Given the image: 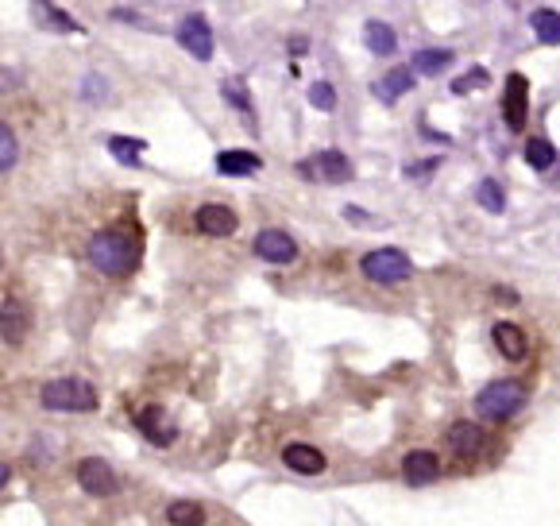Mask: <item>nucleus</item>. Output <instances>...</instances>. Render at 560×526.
Returning <instances> with one entry per match:
<instances>
[{"label":"nucleus","instance_id":"aec40b11","mask_svg":"<svg viewBox=\"0 0 560 526\" xmlns=\"http://www.w3.org/2000/svg\"><path fill=\"white\" fill-rule=\"evenodd\" d=\"M452 51H441V46H429V51H414V58H410V70L414 74H425V78H433V74H445V66L452 63Z\"/></svg>","mask_w":560,"mask_h":526},{"label":"nucleus","instance_id":"f257e3e1","mask_svg":"<svg viewBox=\"0 0 560 526\" xmlns=\"http://www.w3.org/2000/svg\"><path fill=\"white\" fill-rule=\"evenodd\" d=\"M89 263L97 267L101 275L124 279L139 267V244L128 237V232H116V229L97 232V237L89 240Z\"/></svg>","mask_w":560,"mask_h":526},{"label":"nucleus","instance_id":"0eeeda50","mask_svg":"<svg viewBox=\"0 0 560 526\" xmlns=\"http://www.w3.org/2000/svg\"><path fill=\"white\" fill-rule=\"evenodd\" d=\"M251 248L267 263H294L298 260V240L290 237V232H283V229H263L259 237H255Z\"/></svg>","mask_w":560,"mask_h":526},{"label":"nucleus","instance_id":"f3484780","mask_svg":"<svg viewBox=\"0 0 560 526\" xmlns=\"http://www.w3.org/2000/svg\"><path fill=\"white\" fill-rule=\"evenodd\" d=\"M136 426L144 430V434L155 441V446H170V441H174V430L162 426V411H159V406H144V411H136Z\"/></svg>","mask_w":560,"mask_h":526},{"label":"nucleus","instance_id":"2eb2a0df","mask_svg":"<svg viewBox=\"0 0 560 526\" xmlns=\"http://www.w3.org/2000/svg\"><path fill=\"white\" fill-rule=\"evenodd\" d=\"M449 446H452V453H457L460 461H475V453H480V446H483L480 426H475V422H452Z\"/></svg>","mask_w":560,"mask_h":526},{"label":"nucleus","instance_id":"dca6fc26","mask_svg":"<svg viewBox=\"0 0 560 526\" xmlns=\"http://www.w3.org/2000/svg\"><path fill=\"white\" fill-rule=\"evenodd\" d=\"M31 12H35V20L46 23V28L58 31V35H74V31H81V23H78L74 16H66L62 8H54V0H31Z\"/></svg>","mask_w":560,"mask_h":526},{"label":"nucleus","instance_id":"7ed1b4c3","mask_svg":"<svg viewBox=\"0 0 560 526\" xmlns=\"http://www.w3.org/2000/svg\"><path fill=\"white\" fill-rule=\"evenodd\" d=\"M39 403L46 406V411H78V414H89L97 411V388L86 380H51L39 388Z\"/></svg>","mask_w":560,"mask_h":526},{"label":"nucleus","instance_id":"f8f14e48","mask_svg":"<svg viewBox=\"0 0 560 526\" xmlns=\"http://www.w3.org/2000/svg\"><path fill=\"white\" fill-rule=\"evenodd\" d=\"M194 221H197V232H205V237H232L240 225V217L228 205H202L194 213Z\"/></svg>","mask_w":560,"mask_h":526},{"label":"nucleus","instance_id":"39448f33","mask_svg":"<svg viewBox=\"0 0 560 526\" xmlns=\"http://www.w3.org/2000/svg\"><path fill=\"white\" fill-rule=\"evenodd\" d=\"M503 121L510 132H522L530 124V81L526 74H510L503 93Z\"/></svg>","mask_w":560,"mask_h":526},{"label":"nucleus","instance_id":"1a4fd4ad","mask_svg":"<svg viewBox=\"0 0 560 526\" xmlns=\"http://www.w3.org/2000/svg\"><path fill=\"white\" fill-rule=\"evenodd\" d=\"M301 174H313V179H321V182H348L352 179V163H348V155L344 151H336V147H329V151H317L306 167H301Z\"/></svg>","mask_w":560,"mask_h":526},{"label":"nucleus","instance_id":"a211bd4d","mask_svg":"<svg viewBox=\"0 0 560 526\" xmlns=\"http://www.w3.org/2000/svg\"><path fill=\"white\" fill-rule=\"evenodd\" d=\"M263 167V159L255 151H220L217 155V171L220 174H255Z\"/></svg>","mask_w":560,"mask_h":526},{"label":"nucleus","instance_id":"412c9836","mask_svg":"<svg viewBox=\"0 0 560 526\" xmlns=\"http://www.w3.org/2000/svg\"><path fill=\"white\" fill-rule=\"evenodd\" d=\"M167 522L170 526H205V507L194 499H174L167 507Z\"/></svg>","mask_w":560,"mask_h":526},{"label":"nucleus","instance_id":"ddd939ff","mask_svg":"<svg viewBox=\"0 0 560 526\" xmlns=\"http://www.w3.org/2000/svg\"><path fill=\"white\" fill-rule=\"evenodd\" d=\"M491 337H495V348H498V353H503L506 360H515V364L530 356V341H526V333H522L515 321H498L495 330H491Z\"/></svg>","mask_w":560,"mask_h":526},{"label":"nucleus","instance_id":"4468645a","mask_svg":"<svg viewBox=\"0 0 560 526\" xmlns=\"http://www.w3.org/2000/svg\"><path fill=\"white\" fill-rule=\"evenodd\" d=\"M410 89H414V70L410 66H394L375 81V97L387 101V104H394L402 93H410Z\"/></svg>","mask_w":560,"mask_h":526},{"label":"nucleus","instance_id":"9b49d317","mask_svg":"<svg viewBox=\"0 0 560 526\" xmlns=\"http://www.w3.org/2000/svg\"><path fill=\"white\" fill-rule=\"evenodd\" d=\"M283 464L290 472H298V476H317V472H325V453L321 449H313V446H306V441H290V446L283 449Z\"/></svg>","mask_w":560,"mask_h":526},{"label":"nucleus","instance_id":"f03ea898","mask_svg":"<svg viewBox=\"0 0 560 526\" xmlns=\"http://www.w3.org/2000/svg\"><path fill=\"white\" fill-rule=\"evenodd\" d=\"M522 406H526V388L518 380H495L475 395V414L487 418V422H506Z\"/></svg>","mask_w":560,"mask_h":526},{"label":"nucleus","instance_id":"c756f323","mask_svg":"<svg viewBox=\"0 0 560 526\" xmlns=\"http://www.w3.org/2000/svg\"><path fill=\"white\" fill-rule=\"evenodd\" d=\"M220 89H225V97L236 104L240 113H251V101H248V89H243V81H225Z\"/></svg>","mask_w":560,"mask_h":526},{"label":"nucleus","instance_id":"a878e982","mask_svg":"<svg viewBox=\"0 0 560 526\" xmlns=\"http://www.w3.org/2000/svg\"><path fill=\"white\" fill-rule=\"evenodd\" d=\"M144 147H147L144 139H132V136H112V139H109V151L124 163V167H132V163H139V151H144Z\"/></svg>","mask_w":560,"mask_h":526},{"label":"nucleus","instance_id":"7c9ffc66","mask_svg":"<svg viewBox=\"0 0 560 526\" xmlns=\"http://www.w3.org/2000/svg\"><path fill=\"white\" fill-rule=\"evenodd\" d=\"M433 171V163H417V167H406V174H410V179H417V174H429Z\"/></svg>","mask_w":560,"mask_h":526},{"label":"nucleus","instance_id":"c85d7f7f","mask_svg":"<svg viewBox=\"0 0 560 526\" xmlns=\"http://www.w3.org/2000/svg\"><path fill=\"white\" fill-rule=\"evenodd\" d=\"M16 163V136H12V124H0V171H12Z\"/></svg>","mask_w":560,"mask_h":526},{"label":"nucleus","instance_id":"4be33fe9","mask_svg":"<svg viewBox=\"0 0 560 526\" xmlns=\"http://www.w3.org/2000/svg\"><path fill=\"white\" fill-rule=\"evenodd\" d=\"M530 23H533V35H538V43H549V46L560 43V12H553V8H538Z\"/></svg>","mask_w":560,"mask_h":526},{"label":"nucleus","instance_id":"20e7f679","mask_svg":"<svg viewBox=\"0 0 560 526\" xmlns=\"http://www.w3.org/2000/svg\"><path fill=\"white\" fill-rule=\"evenodd\" d=\"M359 271H364V279H371V283L399 287V283L410 279L414 263H410V255H406L402 248H375V252H367L364 260H359Z\"/></svg>","mask_w":560,"mask_h":526},{"label":"nucleus","instance_id":"393cba45","mask_svg":"<svg viewBox=\"0 0 560 526\" xmlns=\"http://www.w3.org/2000/svg\"><path fill=\"white\" fill-rule=\"evenodd\" d=\"M526 163L533 171H549L556 163V147L549 144V139H530V144H526Z\"/></svg>","mask_w":560,"mask_h":526},{"label":"nucleus","instance_id":"5701e85b","mask_svg":"<svg viewBox=\"0 0 560 526\" xmlns=\"http://www.w3.org/2000/svg\"><path fill=\"white\" fill-rule=\"evenodd\" d=\"M4 345H20L23 333H28V318H23V306H16V302H4Z\"/></svg>","mask_w":560,"mask_h":526},{"label":"nucleus","instance_id":"cd10ccee","mask_svg":"<svg viewBox=\"0 0 560 526\" xmlns=\"http://www.w3.org/2000/svg\"><path fill=\"white\" fill-rule=\"evenodd\" d=\"M487 81H491V74H487L483 66H475V70H468V74H460L457 81H452V93H468V89H483Z\"/></svg>","mask_w":560,"mask_h":526},{"label":"nucleus","instance_id":"6ab92c4d","mask_svg":"<svg viewBox=\"0 0 560 526\" xmlns=\"http://www.w3.org/2000/svg\"><path fill=\"white\" fill-rule=\"evenodd\" d=\"M364 43L371 54H394V46H399V39H394V28L383 20H367L364 28Z\"/></svg>","mask_w":560,"mask_h":526},{"label":"nucleus","instance_id":"423d86ee","mask_svg":"<svg viewBox=\"0 0 560 526\" xmlns=\"http://www.w3.org/2000/svg\"><path fill=\"white\" fill-rule=\"evenodd\" d=\"M74 476H78L81 492H89V496H97V499H109L116 488H120V480H116V472H112V464L101 461V457L78 461V472Z\"/></svg>","mask_w":560,"mask_h":526},{"label":"nucleus","instance_id":"9d476101","mask_svg":"<svg viewBox=\"0 0 560 526\" xmlns=\"http://www.w3.org/2000/svg\"><path fill=\"white\" fill-rule=\"evenodd\" d=\"M402 476H406V484H414V488L433 484L441 476V457H437V453H429V449L406 453V457H402Z\"/></svg>","mask_w":560,"mask_h":526},{"label":"nucleus","instance_id":"b1692460","mask_svg":"<svg viewBox=\"0 0 560 526\" xmlns=\"http://www.w3.org/2000/svg\"><path fill=\"white\" fill-rule=\"evenodd\" d=\"M475 202H480L487 213H503V209H506V190L495 179H483L480 186H475Z\"/></svg>","mask_w":560,"mask_h":526},{"label":"nucleus","instance_id":"6e6552de","mask_svg":"<svg viewBox=\"0 0 560 526\" xmlns=\"http://www.w3.org/2000/svg\"><path fill=\"white\" fill-rule=\"evenodd\" d=\"M178 43L197 58V63H209V58H213V31H209V20L197 16V12L185 16L178 23Z\"/></svg>","mask_w":560,"mask_h":526},{"label":"nucleus","instance_id":"bb28decb","mask_svg":"<svg viewBox=\"0 0 560 526\" xmlns=\"http://www.w3.org/2000/svg\"><path fill=\"white\" fill-rule=\"evenodd\" d=\"M309 104L321 113H333L336 109V89L329 86V81H317V86H309Z\"/></svg>","mask_w":560,"mask_h":526}]
</instances>
